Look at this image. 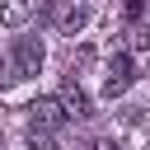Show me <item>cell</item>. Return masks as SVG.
<instances>
[{"label":"cell","instance_id":"cell-1","mask_svg":"<svg viewBox=\"0 0 150 150\" xmlns=\"http://www.w3.org/2000/svg\"><path fill=\"white\" fill-rule=\"evenodd\" d=\"M61 122H66V112H61L56 98H33V103H28V136L52 141V136L61 131Z\"/></svg>","mask_w":150,"mask_h":150},{"label":"cell","instance_id":"cell-2","mask_svg":"<svg viewBox=\"0 0 150 150\" xmlns=\"http://www.w3.org/2000/svg\"><path fill=\"white\" fill-rule=\"evenodd\" d=\"M131 80H136L131 56H127V52H112L108 66H103V98H122V94L131 89Z\"/></svg>","mask_w":150,"mask_h":150},{"label":"cell","instance_id":"cell-3","mask_svg":"<svg viewBox=\"0 0 150 150\" xmlns=\"http://www.w3.org/2000/svg\"><path fill=\"white\" fill-rule=\"evenodd\" d=\"M89 23V0H52V28L75 38L80 28Z\"/></svg>","mask_w":150,"mask_h":150},{"label":"cell","instance_id":"cell-4","mask_svg":"<svg viewBox=\"0 0 150 150\" xmlns=\"http://www.w3.org/2000/svg\"><path fill=\"white\" fill-rule=\"evenodd\" d=\"M9 61H14V75H19V80H33V75L42 70V61H47V47H42L38 38H19L14 52H9Z\"/></svg>","mask_w":150,"mask_h":150},{"label":"cell","instance_id":"cell-5","mask_svg":"<svg viewBox=\"0 0 150 150\" xmlns=\"http://www.w3.org/2000/svg\"><path fill=\"white\" fill-rule=\"evenodd\" d=\"M56 103H61V112H66V122H84L89 117V94L80 89V80H61V89H56Z\"/></svg>","mask_w":150,"mask_h":150},{"label":"cell","instance_id":"cell-6","mask_svg":"<svg viewBox=\"0 0 150 150\" xmlns=\"http://www.w3.org/2000/svg\"><path fill=\"white\" fill-rule=\"evenodd\" d=\"M33 0H0V23H9V28H23L28 19H33Z\"/></svg>","mask_w":150,"mask_h":150},{"label":"cell","instance_id":"cell-7","mask_svg":"<svg viewBox=\"0 0 150 150\" xmlns=\"http://www.w3.org/2000/svg\"><path fill=\"white\" fill-rule=\"evenodd\" d=\"M127 42H131V52H145V47H150V33H145L141 23H131V28H127Z\"/></svg>","mask_w":150,"mask_h":150},{"label":"cell","instance_id":"cell-8","mask_svg":"<svg viewBox=\"0 0 150 150\" xmlns=\"http://www.w3.org/2000/svg\"><path fill=\"white\" fill-rule=\"evenodd\" d=\"M14 80H19V75H14V61L0 52V89H5V84H14Z\"/></svg>","mask_w":150,"mask_h":150},{"label":"cell","instance_id":"cell-9","mask_svg":"<svg viewBox=\"0 0 150 150\" xmlns=\"http://www.w3.org/2000/svg\"><path fill=\"white\" fill-rule=\"evenodd\" d=\"M94 150H122L117 141H94Z\"/></svg>","mask_w":150,"mask_h":150},{"label":"cell","instance_id":"cell-10","mask_svg":"<svg viewBox=\"0 0 150 150\" xmlns=\"http://www.w3.org/2000/svg\"><path fill=\"white\" fill-rule=\"evenodd\" d=\"M145 14H150V0H145Z\"/></svg>","mask_w":150,"mask_h":150}]
</instances>
